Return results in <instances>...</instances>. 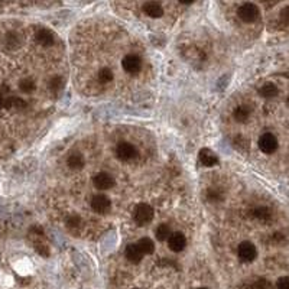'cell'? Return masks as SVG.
Masks as SVG:
<instances>
[{
	"mask_svg": "<svg viewBox=\"0 0 289 289\" xmlns=\"http://www.w3.org/2000/svg\"><path fill=\"white\" fill-rule=\"evenodd\" d=\"M153 219V208L149 204H139L135 208V221L139 226H146Z\"/></svg>",
	"mask_w": 289,
	"mask_h": 289,
	"instance_id": "1",
	"label": "cell"
},
{
	"mask_svg": "<svg viewBox=\"0 0 289 289\" xmlns=\"http://www.w3.org/2000/svg\"><path fill=\"white\" fill-rule=\"evenodd\" d=\"M237 15L243 22L250 23V22H255L259 17V7L255 3H243L238 7Z\"/></svg>",
	"mask_w": 289,
	"mask_h": 289,
	"instance_id": "2",
	"label": "cell"
},
{
	"mask_svg": "<svg viewBox=\"0 0 289 289\" xmlns=\"http://www.w3.org/2000/svg\"><path fill=\"white\" fill-rule=\"evenodd\" d=\"M237 255L243 262H253L257 256L256 246L250 241H243L237 247Z\"/></svg>",
	"mask_w": 289,
	"mask_h": 289,
	"instance_id": "3",
	"label": "cell"
},
{
	"mask_svg": "<svg viewBox=\"0 0 289 289\" xmlns=\"http://www.w3.org/2000/svg\"><path fill=\"white\" fill-rule=\"evenodd\" d=\"M116 153H117V158L120 161H133L135 158H137V149L129 142L119 143V146L116 149Z\"/></svg>",
	"mask_w": 289,
	"mask_h": 289,
	"instance_id": "4",
	"label": "cell"
},
{
	"mask_svg": "<svg viewBox=\"0 0 289 289\" xmlns=\"http://www.w3.org/2000/svg\"><path fill=\"white\" fill-rule=\"evenodd\" d=\"M110 207H112V203H110V198L107 195L99 194V195H94L93 200H91V208L99 214L109 213Z\"/></svg>",
	"mask_w": 289,
	"mask_h": 289,
	"instance_id": "5",
	"label": "cell"
},
{
	"mask_svg": "<svg viewBox=\"0 0 289 289\" xmlns=\"http://www.w3.org/2000/svg\"><path fill=\"white\" fill-rule=\"evenodd\" d=\"M259 148L265 153H273L278 149V139L272 133H265L259 139Z\"/></svg>",
	"mask_w": 289,
	"mask_h": 289,
	"instance_id": "6",
	"label": "cell"
},
{
	"mask_svg": "<svg viewBox=\"0 0 289 289\" xmlns=\"http://www.w3.org/2000/svg\"><path fill=\"white\" fill-rule=\"evenodd\" d=\"M121 67L127 74H137L142 68V59L137 55H126L121 61Z\"/></svg>",
	"mask_w": 289,
	"mask_h": 289,
	"instance_id": "7",
	"label": "cell"
},
{
	"mask_svg": "<svg viewBox=\"0 0 289 289\" xmlns=\"http://www.w3.org/2000/svg\"><path fill=\"white\" fill-rule=\"evenodd\" d=\"M167 241H168V247L175 253L182 252L185 249V246H187V237L182 233H179V231L171 233V236H170V238Z\"/></svg>",
	"mask_w": 289,
	"mask_h": 289,
	"instance_id": "8",
	"label": "cell"
},
{
	"mask_svg": "<svg viewBox=\"0 0 289 289\" xmlns=\"http://www.w3.org/2000/svg\"><path fill=\"white\" fill-rule=\"evenodd\" d=\"M93 184L99 189H110L115 185V179H113V176L110 173L100 172L93 178Z\"/></svg>",
	"mask_w": 289,
	"mask_h": 289,
	"instance_id": "9",
	"label": "cell"
},
{
	"mask_svg": "<svg viewBox=\"0 0 289 289\" xmlns=\"http://www.w3.org/2000/svg\"><path fill=\"white\" fill-rule=\"evenodd\" d=\"M198 159H200L201 165H204V167H214V165L219 162L217 155H216L213 151L207 149V148H204V149H201V151H200Z\"/></svg>",
	"mask_w": 289,
	"mask_h": 289,
	"instance_id": "10",
	"label": "cell"
},
{
	"mask_svg": "<svg viewBox=\"0 0 289 289\" xmlns=\"http://www.w3.org/2000/svg\"><path fill=\"white\" fill-rule=\"evenodd\" d=\"M142 10L149 17H161L164 15V9H162L161 3H158V1H148V3H145L143 7H142Z\"/></svg>",
	"mask_w": 289,
	"mask_h": 289,
	"instance_id": "11",
	"label": "cell"
},
{
	"mask_svg": "<svg viewBox=\"0 0 289 289\" xmlns=\"http://www.w3.org/2000/svg\"><path fill=\"white\" fill-rule=\"evenodd\" d=\"M54 34L47 29V28H41L36 31V41L38 44H41L42 47H51L54 44Z\"/></svg>",
	"mask_w": 289,
	"mask_h": 289,
	"instance_id": "12",
	"label": "cell"
},
{
	"mask_svg": "<svg viewBox=\"0 0 289 289\" xmlns=\"http://www.w3.org/2000/svg\"><path fill=\"white\" fill-rule=\"evenodd\" d=\"M126 257L132 262V263H139L143 259V253L140 252V249L137 247V244H130L126 247Z\"/></svg>",
	"mask_w": 289,
	"mask_h": 289,
	"instance_id": "13",
	"label": "cell"
},
{
	"mask_svg": "<svg viewBox=\"0 0 289 289\" xmlns=\"http://www.w3.org/2000/svg\"><path fill=\"white\" fill-rule=\"evenodd\" d=\"M137 247L140 249V252L145 255H152L155 252V243L149 238V237H143L137 241Z\"/></svg>",
	"mask_w": 289,
	"mask_h": 289,
	"instance_id": "14",
	"label": "cell"
},
{
	"mask_svg": "<svg viewBox=\"0 0 289 289\" xmlns=\"http://www.w3.org/2000/svg\"><path fill=\"white\" fill-rule=\"evenodd\" d=\"M67 164L71 170H81L84 167V158L81 153H72V155H69Z\"/></svg>",
	"mask_w": 289,
	"mask_h": 289,
	"instance_id": "15",
	"label": "cell"
},
{
	"mask_svg": "<svg viewBox=\"0 0 289 289\" xmlns=\"http://www.w3.org/2000/svg\"><path fill=\"white\" fill-rule=\"evenodd\" d=\"M259 93H260V96H262V97L272 99V97L278 96L279 90H278V87H276L275 84H272V83H268V84H265V85H263V87L259 90Z\"/></svg>",
	"mask_w": 289,
	"mask_h": 289,
	"instance_id": "16",
	"label": "cell"
},
{
	"mask_svg": "<svg viewBox=\"0 0 289 289\" xmlns=\"http://www.w3.org/2000/svg\"><path fill=\"white\" fill-rule=\"evenodd\" d=\"M155 236H156V238H158L159 241H165V240H168V238H170V236H171V230H170V227H168L167 224H161V226H158V227H156V230H155Z\"/></svg>",
	"mask_w": 289,
	"mask_h": 289,
	"instance_id": "17",
	"label": "cell"
},
{
	"mask_svg": "<svg viewBox=\"0 0 289 289\" xmlns=\"http://www.w3.org/2000/svg\"><path fill=\"white\" fill-rule=\"evenodd\" d=\"M250 116V112L246 106H238L236 110H234V119L237 121H246Z\"/></svg>",
	"mask_w": 289,
	"mask_h": 289,
	"instance_id": "18",
	"label": "cell"
},
{
	"mask_svg": "<svg viewBox=\"0 0 289 289\" xmlns=\"http://www.w3.org/2000/svg\"><path fill=\"white\" fill-rule=\"evenodd\" d=\"M113 80V71L110 68H102L99 71V81L106 84V83H110Z\"/></svg>",
	"mask_w": 289,
	"mask_h": 289,
	"instance_id": "19",
	"label": "cell"
},
{
	"mask_svg": "<svg viewBox=\"0 0 289 289\" xmlns=\"http://www.w3.org/2000/svg\"><path fill=\"white\" fill-rule=\"evenodd\" d=\"M253 216L257 219V220H268L269 217H271V211H269V208H266V207H257V208H255V211H253Z\"/></svg>",
	"mask_w": 289,
	"mask_h": 289,
	"instance_id": "20",
	"label": "cell"
},
{
	"mask_svg": "<svg viewBox=\"0 0 289 289\" xmlns=\"http://www.w3.org/2000/svg\"><path fill=\"white\" fill-rule=\"evenodd\" d=\"M19 88H20L23 93H31L32 90H35V83H34V80H29V78H26V80L20 81V84H19Z\"/></svg>",
	"mask_w": 289,
	"mask_h": 289,
	"instance_id": "21",
	"label": "cell"
},
{
	"mask_svg": "<svg viewBox=\"0 0 289 289\" xmlns=\"http://www.w3.org/2000/svg\"><path fill=\"white\" fill-rule=\"evenodd\" d=\"M255 289H273L272 284L266 279H259L256 284H255Z\"/></svg>",
	"mask_w": 289,
	"mask_h": 289,
	"instance_id": "22",
	"label": "cell"
},
{
	"mask_svg": "<svg viewBox=\"0 0 289 289\" xmlns=\"http://www.w3.org/2000/svg\"><path fill=\"white\" fill-rule=\"evenodd\" d=\"M67 226L69 229H77L80 226V217L78 216H71L68 220H67Z\"/></svg>",
	"mask_w": 289,
	"mask_h": 289,
	"instance_id": "23",
	"label": "cell"
},
{
	"mask_svg": "<svg viewBox=\"0 0 289 289\" xmlns=\"http://www.w3.org/2000/svg\"><path fill=\"white\" fill-rule=\"evenodd\" d=\"M276 289H289V276H282L276 282Z\"/></svg>",
	"mask_w": 289,
	"mask_h": 289,
	"instance_id": "24",
	"label": "cell"
},
{
	"mask_svg": "<svg viewBox=\"0 0 289 289\" xmlns=\"http://www.w3.org/2000/svg\"><path fill=\"white\" fill-rule=\"evenodd\" d=\"M62 84H64V81H62L61 77H54V78L51 80V88H52V90H59V88L62 87Z\"/></svg>",
	"mask_w": 289,
	"mask_h": 289,
	"instance_id": "25",
	"label": "cell"
},
{
	"mask_svg": "<svg viewBox=\"0 0 289 289\" xmlns=\"http://www.w3.org/2000/svg\"><path fill=\"white\" fill-rule=\"evenodd\" d=\"M281 20H282L284 23L289 25V6L282 9V12H281Z\"/></svg>",
	"mask_w": 289,
	"mask_h": 289,
	"instance_id": "26",
	"label": "cell"
},
{
	"mask_svg": "<svg viewBox=\"0 0 289 289\" xmlns=\"http://www.w3.org/2000/svg\"><path fill=\"white\" fill-rule=\"evenodd\" d=\"M1 104H3V102H1V99H0V106H1Z\"/></svg>",
	"mask_w": 289,
	"mask_h": 289,
	"instance_id": "27",
	"label": "cell"
},
{
	"mask_svg": "<svg viewBox=\"0 0 289 289\" xmlns=\"http://www.w3.org/2000/svg\"><path fill=\"white\" fill-rule=\"evenodd\" d=\"M200 289H207V288H200Z\"/></svg>",
	"mask_w": 289,
	"mask_h": 289,
	"instance_id": "28",
	"label": "cell"
},
{
	"mask_svg": "<svg viewBox=\"0 0 289 289\" xmlns=\"http://www.w3.org/2000/svg\"><path fill=\"white\" fill-rule=\"evenodd\" d=\"M288 103H289V97H288Z\"/></svg>",
	"mask_w": 289,
	"mask_h": 289,
	"instance_id": "29",
	"label": "cell"
}]
</instances>
